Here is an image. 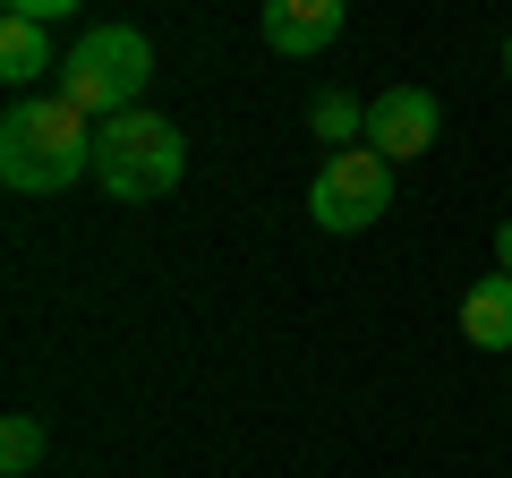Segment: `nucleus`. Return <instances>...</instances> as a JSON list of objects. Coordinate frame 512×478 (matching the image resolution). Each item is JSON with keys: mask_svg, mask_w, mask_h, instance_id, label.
Returning <instances> with one entry per match:
<instances>
[{"mask_svg": "<svg viewBox=\"0 0 512 478\" xmlns=\"http://www.w3.org/2000/svg\"><path fill=\"white\" fill-rule=\"evenodd\" d=\"M43 453H52L43 419H35V410H9V419H0V478H26Z\"/></svg>", "mask_w": 512, "mask_h": 478, "instance_id": "obj_10", "label": "nucleus"}, {"mask_svg": "<svg viewBox=\"0 0 512 478\" xmlns=\"http://www.w3.org/2000/svg\"><path fill=\"white\" fill-rule=\"evenodd\" d=\"M384 205H393V163H384L376 146H342V154H325V171H316V188H308L316 231H333V239L376 231Z\"/></svg>", "mask_w": 512, "mask_h": 478, "instance_id": "obj_4", "label": "nucleus"}, {"mask_svg": "<svg viewBox=\"0 0 512 478\" xmlns=\"http://www.w3.org/2000/svg\"><path fill=\"white\" fill-rule=\"evenodd\" d=\"M308 129L325 137L333 154H342V146H367V103H359V94H342V86H325V94L308 103Z\"/></svg>", "mask_w": 512, "mask_h": 478, "instance_id": "obj_9", "label": "nucleus"}, {"mask_svg": "<svg viewBox=\"0 0 512 478\" xmlns=\"http://www.w3.org/2000/svg\"><path fill=\"white\" fill-rule=\"evenodd\" d=\"M504 77H512V35H504Z\"/></svg>", "mask_w": 512, "mask_h": 478, "instance_id": "obj_13", "label": "nucleus"}, {"mask_svg": "<svg viewBox=\"0 0 512 478\" xmlns=\"http://www.w3.org/2000/svg\"><path fill=\"white\" fill-rule=\"evenodd\" d=\"M60 94H69L86 120H120V111L146 103L154 86V43L137 35V26H86V35L60 52Z\"/></svg>", "mask_w": 512, "mask_h": 478, "instance_id": "obj_3", "label": "nucleus"}, {"mask_svg": "<svg viewBox=\"0 0 512 478\" xmlns=\"http://www.w3.org/2000/svg\"><path fill=\"white\" fill-rule=\"evenodd\" d=\"M436 137H444V103L427 86H384L376 103H367V146H376L384 163H419Z\"/></svg>", "mask_w": 512, "mask_h": 478, "instance_id": "obj_5", "label": "nucleus"}, {"mask_svg": "<svg viewBox=\"0 0 512 478\" xmlns=\"http://www.w3.org/2000/svg\"><path fill=\"white\" fill-rule=\"evenodd\" d=\"M0 77L9 86H43V77H60V60H52V26H35V18H0Z\"/></svg>", "mask_w": 512, "mask_h": 478, "instance_id": "obj_8", "label": "nucleus"}, {"mask_svg": "<svg viewBox=\"0 0 512 478\" xmlns=\"http://www.w3.org/2000/svg\"><path fill=\"white\" fill-rule=\"evenodd\" d=\"M461 342L512 350V274H478L470 291H461Z\"/></svg>", "mask_w": 512, "mask_h": 478, "instance_id": "obj_7", "label": "nucleus"}, {"mask_svg": "<svg viewBox=\"0 0 512 478\" xmlns=\"http://www.w3.org/2000/svg\"><path fill=\"white\" fill-rule=\"evenodd\" d=\"M86 0H0V18H35V26H60V18H77Z\"/></svg>", "mask_w": 512, "mask_h": 478, "instance_id": "obj_11", "label": "nucleus"}, {"mask_svg": "<svg viewBox=\"0 0 512 478\" xmlns=\"http://www.w3.org/2000/svg\"><path fill=\"white\" fill-rule=\"evenodd\" d=\"M94 180L111 205H163L188 180V137L146 103L120 120H94Z\"/></svg>", "mask_w": 512, "mask_h": 478, "instance_id": "obj_2", "label": "nucleus"}, {"mask_svg": "<svg viewBox=\"0 0 512 478\" xmlns=\"http://www.w3.org/2000/svg\"><path fill=\"white\" fill-rule=\"evenodd\" d=\"M495 274H512V214L495 222Z\"/></svg>", "mask_w": 512, "mask_h": 478, "instance_id": "obj_12", "label": "nucleus"}, {"mask_svg": "<svg viewBox=\"0 0 512 478\" xmlns=\"http://www.w3.org/2000/svg\"><path fill=\"white\" fill-rule=\"evenodd\" d=\"M94 171V120L69 94H18L9 120H0V180L18 197H60Z\"/></svg>", "mask_w": 512, "mask_h": 478, "instance_id": "obj_1", "label": "nucleus"}, {"mask_svg": "<svg viewBox=\"0 0 512 478\" xmlns=\"http://www.w3.org/2000/svg\"><path fill=\"white\" fill-rule=\"evenodd\" d=\"M342 0H265L256 9V26H265V43H274L282 60H316V52H333V35H342Z\"/></svg>", "mask_w": 512, "mask_h": 478, "instance_id": "obj_6", "label": "nucleus"}]
</instances>
